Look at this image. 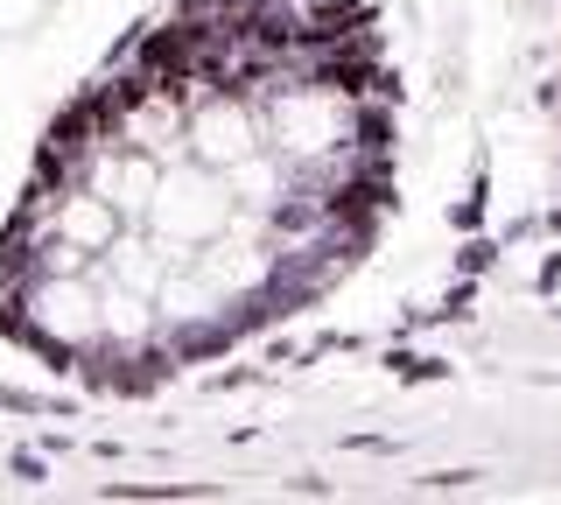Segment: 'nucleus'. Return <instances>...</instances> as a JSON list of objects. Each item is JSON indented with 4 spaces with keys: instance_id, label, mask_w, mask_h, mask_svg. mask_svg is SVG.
I'll list each match as a JSON object with an SVG mask.
<instances>
[{
    "instance_id": "3",
    "label": "nucleus",
    "mask_w": 561,
    "mask_h": 505,
    "mask_svg": "<svg viewBox=\"0 0 561 505\" xmlns=\"http://www.w3.org/2000/svg\"><path fill=\"white\" fill-rule=\"evenodd\" d=\"M105 498H154V505H175V498H218V484H105Z\"/></svg>"
},
{
    "instance_id": "1",
    "label": "nucleus",
    "mask_w": 561,
    "mask_h": 505,
    "mask_svg": "<svg viewBox=\"0 0 561 505\" xmlns=\"http://www.w3.org/2000/svg\"><path fill=\"white\" fill-rule=\"evenodd\" d=\"M99 99H105V84H84V92H70L64 113L49 119L43 141H57V148H70V154H92V148H99Z\"/></svg>"
},
{
    "instance_id": "5",
    "label": "nucleus",
    "mask_w": 561,
    "mask_h": 505,
    "mask_svg": "<svg viewBox=\"0 0 561 505\" xmlns=\"http://www.w3.org/2000/svg\"><path fill=\"white\" fill-rule=\"evenodd\" d=\"M253 365H232V372H218V379H204V393H239V387H253Z\"/></svg>"
},
{
    "instance_id": "4",
    "label": "nucleus",
    "mask_w": 561,
    "mask_h": 505,
    "mask_svg": "<svg viewBox=\"0 0 561 505\" xmlns=\"http://www.w3.org/2000/svg\"><path fill=\"white\" fill-rule=\"evenodd\" d=\"M0 414H78L70 393H22V387H0Z\"/></svg>"
},
{
    "instance_id": "2",
    "label": "nucleus",
    "mask_w": 561,
    "mask_h": 505,
    "mask_svg": "<svg viewBox=\"0 0 561 505\" xmlns=\"http://www.w3.org/2000/svg\"><path fill=\"white\" fill-rule=\"evenodd\" d=\"M239 344V323L225 317V323H183L169 337V352H175V365H210V358H225Z\"/></svg>"
},
{
    "instance_id": "7",
    "label": "nucleus",
    "mask_w": 561,
    "mask_h": 505,
    "mask_svg": "<svg viewBox=\"0 0 561 505\" xmlns=\"http://www.w3.org/2000/svg\"><path fill=\"white\" fill-rule=\"evenodd\" d=\"M554 106H561V92H554Z\"/></svg>"
},
{
    "instance_id": "6",
    "label": "nucleus",
    "mask_w": 561,
    "mask_h": 505,
    "mask_svg": "<svg viewBox=\"0 0 561 505\" xmlns=\"http://www.w3.org/2000/svg\"><path fill=\"white\" fill-rule=\"evenodd\" d=\"M8 470H14L22 484H43V478H49V463H43V457H28V449H14V457H8Z\"/></svg>"
}]
</instances>
